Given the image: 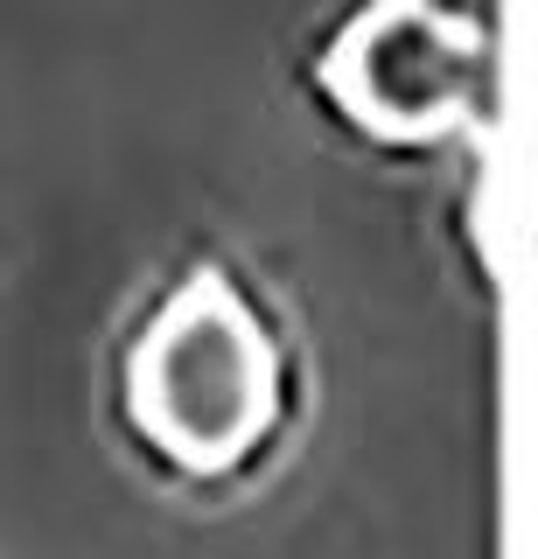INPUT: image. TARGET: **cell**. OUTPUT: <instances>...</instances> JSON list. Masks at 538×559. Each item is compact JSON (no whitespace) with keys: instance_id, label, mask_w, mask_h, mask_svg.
<instances>
[{"instance_id":"6da1fadb","label":"cell","mask_w":538,"mask_h":559,"mask_svg":"<svg viewBox=\"0 0 538 559\" xmlns=\"http://www.w3.org/2000/svg\"><path fill=\"white\" fill-rule=\"evenodd\" d=\"M141 427L189 468H231L273 427V349L231 294L196 287L154 322L133 364Z\"/></svg>"}]
</instances>
